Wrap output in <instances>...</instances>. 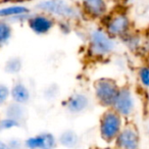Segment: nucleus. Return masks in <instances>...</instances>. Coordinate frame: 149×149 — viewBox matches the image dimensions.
Returning a JSON list of instances; mask_svg holds the SVG:
<instances>
[{"mask_svg":"<svg viewBox=\"0 0 149 149\" xmlns=\"http://www.w3.org/2000/svg\"><path fill=\"white\" fill-rule=\"evenodd\" d=\"M23 70V60L19 56H11L5 61L4 70L9 74H17Z\"/></svg>","mask_w":149,"mask_h":149,"instance_id":"nucleus-17","label":"nucleus"},{"mask_svg":"<svg viewBox=\"0 0 149 149\" xmlns=\"http://www.w3.org/2000/svg\"><path fill=\"white\" fill-rule=\"evenodd\" d=\"M120 89V85L116 79L110 77H101L93 82L94 99L102 107L111 108Z\"/></svg>","mask_w":149,"mask_h":149,"instance_id":"nucleus-3","label":"nucleus"},{"mask_svg":"<svg viewBox=\"0 0 149 149\" xmlns=\"http://www.w3.org/2000/svg\"><path fill=\"white\" fill-rule=\"evenodd\" d=\"M135 107H136V102L132 88L129 85L120 86V89L111 108L116 110L123 118H126L134 113Z\"/></svg>","mask_w":149,"mask_h":149,"instance_id":"nucleus-6","label":"nucleus"},{"mask_svg":"<svg viewBox=\"0 0 149 149\" xmlns=\"http://www.w3.org/2000/svg\"><path fill=\"white\" fill-rule=\"evenodd\" d=\"M105 24L102 29L111 38L116 39H124L132 32V21L126 13H110L105 17Z\"/></svg>","mask_w":149,"mask_h":149,"instance_id":"nucleus-5","label":"nucleus"},{"mask_svg":"<svg viewBox=\"0 0 149 149\" xmlns=\"http://www.w3.org/2000/svg\"><path fill=\"white\" fill-rule=\"evenodd\" d=\"M106 1L109 3V2H116V1H120V0H106Z\"/></svg>","mask_w":149,"mask_h":149,"instance_id":"nucleus-23","label":"nucleus"},{"mask_svg":"<svg viewBox=\"0 0 149 149\" xmlns=\"http://www.w3.org/2000/svg\"><path fill=\"white\" fill-rule=\"evenodd\" d=\"M5 1H6V0H0V4H1V3H3V2H5Z\"/></svg>","mask_w":149,"mask_h":149,"instance_id":"nucleus-24","label":"nucleus"},{"mask_svg":"<svg viewBox=\"0 0 149 149\" xmlns=\"http://www.w3.org/2000/svg\"><path fill=\"white\" fill-rule=\"evenodd\" d=\"M63 107L70 114H81L91 106V98L85 92H74L64 99Z\"/></svg>","mask_w":149,"mask_h":149,"instance_id":"nucleus-9","label":"nucleus"},{"mask_svg":"<svg viewBox=\"0 0 149 149\" xmlns=\"http://www.w3.org/2000/svg\"><path fill=\"white\" fill-rule=\"evenodd\" d=\"M114 143L118 149H139L140 136L137 128L134 125H124Z\"/></svg>","mask_w":149,"mask_h":149,"instance_id":"nucleus-10","label":"nucleus"},{"mask_svg":"<svg viewBox=\"0 0 149 149\" xmlns=\"http://www.w3.org/2000/svg\"><path fill=\"white\" fill-rule=\"evenodd\" d=\"M10 99L13 102L26 105L31 99V91L24 82L17 81L10 87Z\"/></svg>","mask_w":149,"mask_h":149,"instance_id":"nucleus-13","label":"nucleus"},{"mask_svg":"<svg viewBox=\"0 0 149 149\" xmlns=\"http://www.w3.org/2000/svg\"><path fill=\"white\" fill-rule=\"evenodd\" d=\"M7 144L10 147V149H21L22 147V142L19 140H17V139H13Z\"/></svg>","mask_w":149,"mask_h":149,"instance_id":"nucleus-21","label":"nucleus"},{"mask_svg":"<svg viewBox=\"0 0 149 149\" xmlns=\"http://www.w3.org/2000/svg\"><path fill=\"white\" fill-rule=\"evenodd\" d=\"M21 126V123L10 118H3L0 120V131L10 130L13 128H17Z\"/></svg>","mask_w":149,"mask_h":149,"instance_id":"nucleus-19","label":"nucleus"},{"mask_svg":"<svg viewBox=\"0 0 149 149\" xmlns=\"http://www.w3.org/2000/svg\"><path fill=\"white\" fill-rule=\"evenodd\" d=\"M56 144L57 139L53 134L48 132L40 133L25 141V145L28 149H54Z\"/></svg>","mask_w":149,"mask_h":149,"instance_id":"nucleus-11","label":"nucleus"},{"mask_svg":"<svg viewBox=\"0 0 149 149\" xmlns=\"http://www.w3.org/2000/svg\"><path fill=\"white\" fill-rule=\"evenodd\" d=\"M13 29L10 22L0 19V48L5 46L13 37Z\"/></svg>","mask_w":149,"mask_h":149,"instance_id":"nucleus-16","label":"nucleus"},{"mask_svg":"<svg viewBox=\"0 0 149 149\" xmlns=\"http://www.w3.org/2000/svg\"><path fill=\"white\" fill-rule=\"evenodd\" d=\"M138 79L143 87L149 88V66L148 65H143L139 68Z\"/></svg>","mask_w":149,"mask_h":149,"instance_id":"nucleus-18","label":"nucleus"},{"mask_svg":"<svg viewBox=\"0 0 149 149\" xmlns=\"http://www.w3.org/2000/svg\"><path fill=\"white\" fill-rule=\"evenodd\" d=\"M124 127V118L112 108H106L99 118V134L103 141L114 142Z\"/></svg>","mask_w":149,"mask_h":149,"instance_id":"nucleus-4","label":"nucleus"},{"mask_svg":"<svg viewBox=\"0 0 149 149\" xmlns=\"http://www.w3.org/2000/svg\"><path fill=\"white\" fill-rule=\"evenodd\" d=\"M0 149H10V147L8 146V144L3 141L0 140Z\"/></svg>","mask_w":149,"mask_h":149,"instance_id":"nucleus-22","label":"nucleus"},{"mask_svg":"<svg viewBox=\"0 0 149 149\" xmlns=\"http://www.w3.org/2000/svg\"><path fill=\"white\" fill-rule=\"evenodd\" d=\"M116 49V42L102 28L90 31L88 36V51L93 57L103 58L111 55Z\"/></svg>","mask_w":149,"mask_h":149,"instance_id":"nucleus-2","label":"nucleus"},{"mask_svg":"<svg viewBox=\"0 0 149 149\" xmlns=\"http://www.w3.org/2000/svg\"><path fill=\"white\" fill-rule=\"evenodd\" d=\"M31 13L30 9L25 5L21 4H13L7 5L4 7H0V19L10 22L11 19H26Z\"/></svg>","mask_w":149,"mask_h":149,"instance_id":"nucleus-12","label":"nucleus"},{"mask_svg":"<svg viewBox=\"0 0 149 149\" xmlns=\"http://www.w3.org/2000/svg\"><path fill=\"white\" fill-rule=\"evenodd\" d=\"M10 98V87L6 84L0 83V107L7 103Z\"/></svg>","mask_w":149,"mask_h":149,"instance_id":"nucleus-20","label":"nucleus"},{"mask_svg":"<svg viewBox=\"0 0 149 149\" xmlns=\"http://www.w3.org/2000/svg\"><path fill=\"white\" fill-rule=\"evenodd\" d=\"M27 25L32 32L36 35H47L53 30L56 25V21L47 13L37 11L30 13L27 17Z\"/></svg>","mask_w":149,"mask_h":149,"instance_id":"nucleus-7","label":"nucleus"},{"mask_svg":"<svg viewBox=\"0 0 149 149\" xmlns=\"http://www.w3.org/2000/svg\"><path fill=\"white\" fill-rule=\"evenodd\" d=\"M36 8L49 15L55 21H74L82 15L80 9L66 0H42L36 5Z\"/></svg>","mask_w":149,"mask_h":149,"instance_id":"nucleus-1","label":"nucleus"},{"mask_svg":"<svg viewBox=\"0 0 149 149\" xmlns=\"http://www.w3.org/2000/svg\"><path fill=\"white\" fill-rule=\"evenodd\" d=\"M57 142L61 146L68 149L76 148L80 143V137L77 133L72 130H65L59 135Z\"/></svg>","mask_w":149,"mask_h":149,"instance_id":"nucleus-14","label":"nucleus"},{"mask_svg":"<svg viewBox=\"0 0 149 149\" xmlns=\"http://www.w3.org/2000/svg\"><path fill=\"white\" fill-rule=\"evenodd\" d=\"M26 116H27V111H26L25 105L11 102L6 106V109H5V116L6 118H13V120L22 123V120H25Z\"/></svg>","mask_w":149,"mask_h":149,"instance_id":"nucleus-15","label":"nucleus"},{"mask_svg":"<svg viewBox=\"0 0 149 149\" xmlns=\"http://www.w3.org/2000/svg\"><path fill=\"white\" fill-rule=\"evenodd\" d=\"M82 15L90 19H102L109 13V3L106 0H80Z\"/></svg>","mask_w":149,"mask_h":149,"instance_id":"nucleus-8","label":"nucleus"}]
</instances>
